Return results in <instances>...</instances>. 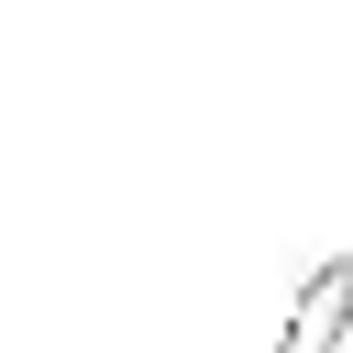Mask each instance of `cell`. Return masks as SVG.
<instances>
[{
    "label": "cell",
    "mask_w": 353,
    "mask_h": 353,
    "mask_svg": "<svg viewBox=\"0 0 353 353\" xmlns=\"http://www.w3.org/2000/svg\"><path fill=\"white\" fill-rule=\"evenodd\" d=\"M342 342H353V254L309 265V287L287 298V331H276V353H342Z\"/></svg>",
    "instance_id": "6da1fadb"
}]
</instances>
